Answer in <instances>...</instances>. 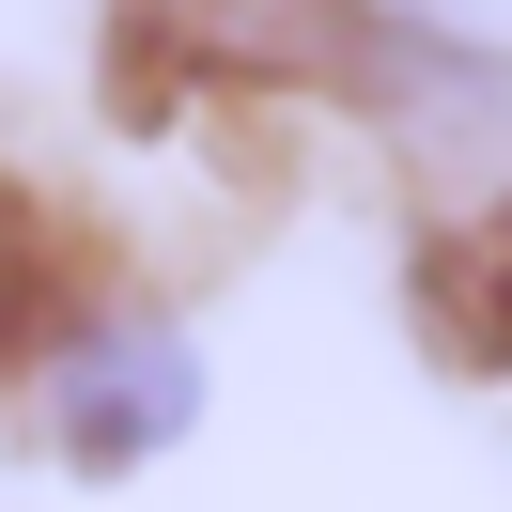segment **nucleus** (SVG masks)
I'll return each instance as SVG.
<instances>
[{"label": "nucleus", "instance_id": "7ed1b4c3", "mask_svg": "<svg viewBox=\"0 0 512 512\" xmlns=\"http://www.w3.org/2000/svg\"><path fill=\"white\" fill-rule=\"evenodd\" d=\"M450 295H481V357L512 373V233H481V249H450Z\"/></svg>", "mask_w": 512, "mask_h": 512}, {"label": "nucleus", "instance_id": "f257e3e1", "mask_svg": "<svg viewBox=\"0 0 512 512\" xmlns=\"http://www.w3.org/2000/svg\"><path fill=\"white\" fill-rule=\"evenodd\" d=\"M32 404H47V435H63V466L125 481V466H156L202 419V342L171 311H78V326L32 342Z\"/></svg>", "mask_w": 512, "mask_h": 512}, {"label": "nucleus", "instance_id": "f03ea898", "mask_svg": "<svg viewBox=\"0 0 512 512\" xmlns=\"http://www.w3.org/2000/svg\"><path fill=\"white\" fill-rule=\"evenodd\" d=\"M125 16L171 63L264 94H388V32H404V0H125Z\"/></svg>", "mask_w": 512, "mask_h": 512}]
</instances>
